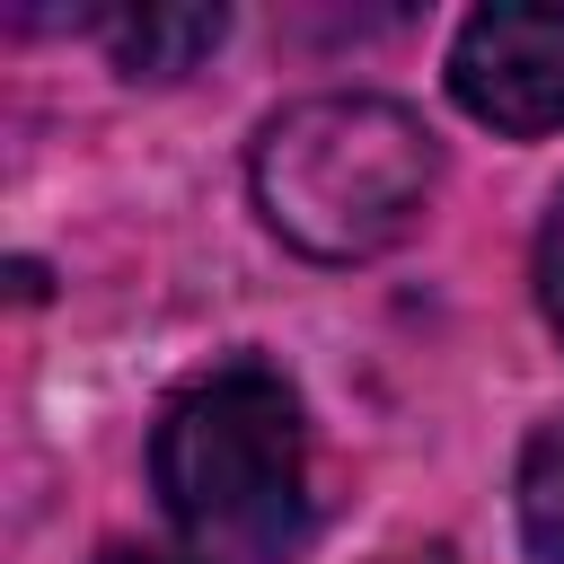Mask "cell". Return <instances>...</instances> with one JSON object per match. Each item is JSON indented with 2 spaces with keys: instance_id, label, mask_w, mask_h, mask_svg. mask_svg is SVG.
<instances>
[{
  "instance_id": "obj_1",
  "label": "cell",
  "mask_w": 564,
  "mask_h": 564,
  "mask_svg": "<svg viewBox=\"0 0 564 564\" xmlns=\"http://www.w3.org/2000/svg\"><path fill=\"white\" fill-rule=\"evenodd\" d=\"M150 485L203 564H282L308 546V423L282 370L220 361L159 405Z\"/></svg>"
},
{
  "instance_id": "obj_2",
  "label": "cell",
  "mask_w": 564,
  "mask_h": 564,
  "mask_svg": "<svg viewBox=\"0 0 564 564\" xmlns=\"http://www.w3.org/2000/svg\"><path fill=\"white\" fill-rule=\"evenodd\" d=\"M432 176H441L432 132L397 97H361V88L282 106L247 150L264 229L317 264H361L397 247L423 220Z\"/></svg>"
},
{
  "instance_id": "obj_3",
  "label": "cell",
  "mask_w": 564,
  "mask_h": 564,
  "mask_svg": "<svg viewBox=\"0 0 564 564\" xmlns=\"http://www.w3.org/2000/svg\"><path fill=\"white\" fill-rule=\"evenodd\" d=\"M449 97L511 141L564 132V0L476 9L449 44Z\"/></svg>"
},
{
  "instance_id": "obj_4",
  "label": "cell",
  "mask_w": 564,
  "mask_h": 564,
  "mask_svg": "<svg viewBox=\"0 0 564 564\" xmlns=\"http://www.w3.org/2000/svg\"><path fill=\"white\" fill-rule=\"evenodd\" d=\"M106 26V44H115V62L132 70V79H176V70H194L212 44H220V9H115V18H97Z\"/></svg>"
},
{
  "instance_id": "obj_5",
  "label": "cell",
  "mask_w": 564,
  "mask_h": 564,
  "mask_svg": "<svg viewBox=\"0 0 564 564\" xmlns=\"http://www.w3.org/2000/svg\"><path fill=\"white\" fill-rule=\"evenodd\" d=\"M511 502H520L529 555H538V564H564V414L529 432V449H520V494H511Z\"/></svg>"
},
{
  "instance_id": "obj_6",
  "label": "cell",
  "mask_w": 564,
  "mask_h": 564,
  "mask_svg": "<svg viewBox=\"0 0 564 564\" xmlns=\"http://www.w3.org/2000/svg\"><path fill=\"white\" fill-rule=\"evenodd\" d=\"M538 308H546V326L564 335V194H555L546 220H538Z\"/></svg>"
},
{
  "instance_id": "obj_7",
  "label": "cell",
  "mask_w": 564,
  "mask_h": 564,
  "mask_svg": "<svg viewBox=\"0 0 564 564\" xmlns=\"http://www.w3.org/2000/svg\"><path fill=\"white\" fill-rule=\"evenodd\" d=\"M97 564H203L194 546H141V538H115V546H97Z\"/></svg>"
},
{
  "instance_id": "obj_8",
  "label": "cell",
  "mask_w": 564,
  "mask_h": 564,
  "mask_svg": "<svg viewBox=\"0 0 564 564\" xmlns=\"http://www.w3.org/2000/svg\"><path fill=\"white\" fill-rule=\"evenodd\" d=\"M397 564H449V555H397Z\"/></svg>"
}]
</instances>
